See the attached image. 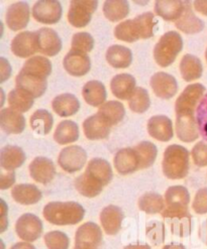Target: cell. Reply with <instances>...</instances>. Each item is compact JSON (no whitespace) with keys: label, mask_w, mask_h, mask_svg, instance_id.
Here are the masks:
<instances>
[{"label":"cell","mask_w":207,"mask_h":249,"mask_svg":"<svg viewBox=\"0 0 207 249\" xmlns=\"http://www.w3.org/2000/svg\"><path fill=\"white\" fill-rule=\"evenodd\" d=\"M190 195L188 190L183 186L170 187L165 193L166 208L161 213L164 218H170L173 221H180L182 226L190 229L191 215L188 210Z\"/></svg>","instance_id":"cell-1"},{"label":"cell","mask_w":207,"mask_h":249,"mask_svg":"<svg viewBox=\"0 0 207 249\" xmlns=\"http://www.w3.org/2000/svg\"><path fill=\"white\" fill-rule=\"evenodd\" d=\"M45 219L54 225H75L83 220L85 210L76 202H51L44 208Z\"/></svg>","instance_id":"cell-2"},{"label":"cell","mask_w":207,"mask_h":249,"mask_svg":"<svg viewBox=\"0 0 207 249\" xmlns=\"http://www.w3.org/2000/svg\"><path fill=\"white\" fill-rule=\"evenodd\" d=\"M164 175L170 179L184 178L189 171V151L178 144L166 148L163 159Z\"/></svg>","instance_id":"cell-3"},{"label":"cell","mask_w":207,"mask_h":249,"mask_svg":"<svg viewBox=\"0 0 207 249\" xmlns=\"http://www.w3.org/2000/svg\"><path fill=\"white\" fill-rule=\"evenodd\" d=\"M183 39L177 32H168L163 35L154 49V58L161 67H169L182 51Z\"/></svg>","instance_id":"cell-4"},{"label":"cell","mask_w":207,"mask_h":249,"mask_svg":"<svg viewBox=\"0 0 207 249\" xmlns=\"http://www.w3.org/2000/svg\"><path fill=\"white\" fill-rule=\"evenodd\" d=\"M205 87L201 84H191L187 86L175 103L176 114L192 113L197 109L200 101L204 97Z\"/></svg>","instance_id":"cell-5"},{"label":"cell","mask_w":207,"mask_h":249,"mask_svg":"<svg viewBox=\"0 0 207 249\" xmlns=\"http://www.w3.org/2000/svg\"><path fill=\"white\" fill-rule=\"evenodd\" d=\"M87 160L86 151L79 145H70L62 149L58 158V163L67 173L79 172Z\"/></svg>","instance_id":"cell-6"},{"label":"cell","mask_w":207,"mask_h":249,"mask_svg":"<svg viewBox=\"0 0 207 249\" xmlns=\"http://www.w3.org/2000/svg\"><path fill=\"white\" fill-rule=\"evenodd\" d=\"M102 242V231L93 222L82 224L75 234L76 249H98Z\"/></svg>","instance_id":"cell-7"},{"label":"cell","mask_w":207,"mask_h":249,"mask_svg":"<svg viewBox=\"0 0 207 249\" xmlns=\"http://www.w3.org/2000/svg\"><path fill=\"white\" fill-rule=\"evenodd\" d=\"M16 231L18 236L24 242H34L43 234V222L38 216L26 213L17 221Z\"/></svg>","instance_id":"cell-8"},{"label":"cell","mask_w":207,"mask_h":249,"mask_svg":"<svg viewBox=\"0 0 207 249\" xmlns=\"http://www.w3.org/2000/svg\"><path fill=\"white\" fill-rule=\"evenodd\" d=\"M98 6L97 1H71L68 11V20L75 27H85Z\"/></svg>","instance_id":"cell-9"},{"label":"cell","mask_w":207,"mask_h":249,"mask_svg":"<svg viewBox=\"0 0 207 249\" xmlns=\"http://www.w3.org/2000/svg\"><path fill=\"white\" fill-rule=\"evenodd\" d=\"M34 18L45 24L57 23L62 18V6L59 1H38L33 7Z\"/></svg>","instance_id":"cell-10"},{"label":"cell","mask_w":207,"mask_h":249,"mask_svg":"<svg viewBox=\"0 0 207 249\" xmlns=\"http://www.w3.org/2000/svg\"><path fill=\"white\" fill-rule=\"evenodd\" d=\"M176 132L180 141L192 142L199 136L196 116L192 113L176 114Z\"/></svg>","instance_id":"cell-11"},{"label":"cell","mask_w":207,"mask_h":249,"mask_svg":"<svg viewBox=\"0 0 207 249\" xmlns=\"http://www.w3.org/2000/svg\"><path fill=\"white\" fill-rule=\"evenodd\" d=\"M38 38V52L46 54V56L53 57L56 56L62 50V40L58 34L50 27H43L36 32Z\"/></svg>","instance_id":"cell-12"},{"label":"cell","mask_w":207,"mask_h":249,"mask_svg":"<svg viewBox=\"0 0 207 249\" xmlns=\"http://www.w3.org/2000/svg\"><path fill=\"white\" fill-rule=\"evenodd\" d=\"M11 51L19 58L32 57L38 52L36 32H23L17 35L11 41Z\"/></svg>","instance_id":"cell-13"},{"label":"cell","mask_w":207,"mask_h":249,"mask_svg":"<svg viewBox=\"0 0 207 249\" xmlns=\"http://www.w3.org/2000/svg\"><path fill=\"white\" fill-rule=\"evenodd\" d=\"M17 89L22 91L33 98H38L43 95L48 87L47 80L19 72L16 78Z\"/></svg>","instance_id":"cell-14"},{"label":"cell","mask_w":207,"mask_h":249,"mask_svg":"<svg viewBox=\"0 0 207 249\" xmlns=\"http://www.w3.org/2000/svg\"><path fill=\"white\" fill-rule=\"evenodd\" d=\"M151 87L153 92L162 99L172 98L178 91L176 79L165 72H159L151 78Z\"/></svg>","instance_id":"cell-15"},{"label":"cell","mask_w":207,"mask_h":249,"mask_svg":"<svg viewBox=\"0 0 207 249\" xmlns=\"http://www.w3.org/2000/svg\"><path fill=\"white\" fill-rule=\"evenodd\" d=\"M65 70L74 77H82L86 75L91 68V62L87 53L70 51L63 60Z\"/></svg>","instance_id":"cell-16"},{"label":"cell","mask_w":207,"mask_h":249,"mask_svg":"<svg viewBox=\"0 0 207 249\" xmlns=\"http://www.w3.org/2000/svg\"><path fill=\"white\" fill-rule=\"evenodd\" d=\"M30 175L36 182L47 185L56 176V168L54 162L44 157L36 158L30 164Z\"/></svg>","instance_id":"cell-17"},{"label":"cell","mask_w":207,"mask_h":249,"mask_svg":"<svg viewBox=\"0 0 207 249\" xmlns=\"http://www.w3.org/2000/svg\"><path fill=\"white\" fill-rule=\"evenodd\" d=\"M6 24L11 31H20L30 21V6L25 2L11 4L6 11Z\"/></svg>","instance_id":"cell-18"},{"label":"cell","mask_w":207,"mask_h":249,"mask_svg":"<svg viewBox=\"0 0 207 249\" xmlns=\"http://www.w3.org/2000/svg\"><path fill=\"white\" fill-rule=\"evenodd\" d=\"M114 167L116 171L123 176L140 170V160L134 147H127L118 150L114 157Z\"/></svg>","instance_id":"cell-19"},{"label":"cell","mask_w":207,"mask_h":249,"mask_svg":"<svg viewBox=\"0 0 207 249\" xmlns=\"http://www.w3.org/2000/svg\"><path fill=\"white\" fill-rule=\"evenodd\" d=\"M112 129V125L98 113L94 114L83 122V130L90 141H99L106 138Z\"/></svg>","instance_id":"cell-20"},{"label":"cell","mask_w":207,"mask_h":249,"mask_svg":"<svg viewBox=\"0 0 207 249\" xmlns=\"http://www.w3.org/2000/svg\"><path fill=\"white\" fill-rule=\"evenodd\" d=\"M175 25L179 31L186 35L198 34L204 29V22L194 15L190 1H185L183 13L179 19L175 21Z\"/></svg>","instance_id":"cell-21"},{"label":"cell","mask_w":207,"mask_h":249,"mask_svg":"<svg viewBox=\"0 0 207 249\" xmlns=\"http://www.w3.org/2000/svg\"><path fill=\"white\" fill-rule=\"evenodd\" d=\"M150 135L159 142H169L173 137V125L170 118L164 115L151 117L148 122Z\"/></svg>","instance_id":"cell-22"},{"label":"cell","mask_w":207,"mask_h":249,"mask_svg":"<svg viewBox=\"0 0 207 249\" xmlns=\"http://www.w3.org/2000/svg\"><path fill=\"white\" fill-rule=\"evenodd\" d=\"M0 126L8 134H19L25 128L24 116L10 107L0 111Z\"/></svg>","instance_id":"cell-23"},{"label":"cell","mask_w":207,"mask_h":249,"mask_svg":"<svg viewBox=\"0 0 207 249\" xmlns=\"http://www.w3.org/2000/svg\"><path fill=\"white\" fill-rule=\"evenodd\" d=\"M123 212L117 206L109 205L100 213V222L107 235H115L121 229Z\"/></svg>","instance_id":"cell-24"},{"label":"cell","mask_w":207,"mask_h":249,"mask_svg":"<svg viewBox=\"0 0 207 249\" xmlns=\"http://www.w3.org/2000/svg\"><path fill=\"white\" fill-rule=\"evenodd\" d=\"M85 173L103 187L112 182L113 177L112 165L103 159H92L87 164Z\"/></svg>","instance_id":"cell-25"},{"label":"cell","mask_w":207,"mask_h":249,"mask_svg":"<svg viewBox=\"0 0 207 249\" xmlns=\"http://www.w3.org/2000/svg\"><path fill=\"white\" fill-rule=\"evenodd\" d=\"M24 160V151L19 146L6 145L0 150V165L4 171L13 172L21 167Z\"/></svg>","instance_id":"cell-26"},{"label":"cell","mask_w":207,"mask_h":249,"mask_svg":"<svg viewBox=\"0 0 207 249\" xmlns=\"http://www.w3.org/2000/svg\"><path fill=\"white\" fill-rule=\"evenodd\" d=\"M110 89L116 98L128 100L135 90V79L130 74H118L110 82Z\"/></svg>","instance_id":"cell-27"},{"label":"cell","mask_w":207,"mask_h":249,"mask_svg":"<svg viewBox=\"0 0 207 249\" xmlns=\"http://www.w3.org/2000/svg\"><path fill=\"white\" fill-rule=\"evenodd\" d=\"M11 196L16 202L21 205H34L40 201L41 192L32 184H19L12 188Z\"/></svg>","instance_id":"cell-28"},{"label":"cell","mask_w":207,"mask_h":249,"mask_svg":"<svg viewBox=\"0 0 207 249\" xmlns=\"http://www.w3.org/2000/svg\"><path fill=\"white\" fill-rule=\"evenodd\" d=\"M52 107L55 112L61 117H68L76 114L79 111V100L73 94H61L57 96L52 102Z\"/></svg>","instance_id":"cell-29"},{"label":"cell","mask_w":207,"mask_h":249,"mask_svg":"<svg viewBox=\"0 0 207 249\" xmlns=\"http://www.w3.org/2000/svg\"><path fill=\"white\" fill-rule=\"evenodd\" d=\"M21 72L47 80L52 73V63L46 57H32L24 63Z\"/></svg>","instance_id":"cell-30"},{"label":"cell","mask_w":207,"mask_h":249,"mask_svg":"<svg viewBox=\"0 0 207 249\" xmlns=\"http://www.w3.org/2000/svg\"><path fill=\"white\" fill-rule=\"evenodd\" d=\"M82 95L86 103L93 107L102 106L107 96L104 85L99 81H90L86 83L83 87Z\"/></svg>","instance_id":"cell-31"},{"label":"cell","mask_w":207,"mask_h":249,"mask_svg":"<svg viewBox=\"0 0 207 249\" xmlns=\"http://www.w3.org/2000/svg\"><path fill=\"white\" fill-rule=\"evenodd\" d=\"M106 60L110 66L116 69H124L130 67L132 61V53L130 49L123 46L114 45L106 52Z\"/></svg>","instance_id":"cell-32"},{"label":"cell","mask_w":207,"mask_h":249,"mask_svg":"<svg viewBox=\"0 0 207 249\" xmlns=\"http://www.w3.org/2000/svg\"><path fill=\"white\" fill-rule=\"evenodd\" d=\"M185 1H157L156 15L167 21H176L183 13Z\"/></svg>","instance_id":"cell-33"},{"label":"cell","mask_w":207,"mask_h":249,"mask_svg":"<svg viewBox=\"0 0 207 249\" xmlns=\"http://www.w3.org/2000/svg\"><path fill=\"white\" fill-rule=\"evenodd\" d=\"M79 138V127L74 121L65 120L59 123L54 133V140L59 144H68Z\"/></svg>","instance_id":"cell-34"},{"label":"cell","mask_w":207,"mask_h":249,"mask_svg":"<svg viewBox=\"0 0 207 249\" xmlns=\"http://www.w3.org/2000/svg\"><path fill=\"white\" fill-rule=\"evenodd\" d=\"M180 72L186 82L197 80L201 77L203 67L200 60L193 54H185L180 63Z\"/></svg>","instance_id":"cell-35"},{"label":"cell","mask_w":207,"mask_h":249,"mask_svg":"<svg viewBox=\"0 0 207 249\" xmlns=\"http://www.w3.org/2000/svg\"><path fill=\"white\" fill-rule=\"evenodd\" d=\"M137 205H139V208L145 212L146 214H158L162 213L165 209V200L163 197L157 193L154 192H148L144 194L143 196L139 199V202H137Z\"/></svg>","instance_id":"cell-36"},{"label":"cell","mask_w":207,"mask_h":249,"mask_svg":"<svg viewBox=\"0 0 207 249\" xmlns=\"http://www.w3.org/2000/svg\"><path fill=\"white\" fill-rule=\"evenodd\" d=\"M98 114L102 116L108 124L113 126L123 119L124 115H126V109L118 101H108L100 106Z\"/></svg>","instance_id":"cell-37"},{"label":"cell","mask_w":207,"mask_h":249,"mask_svg":"<svg viewBox=\"0 0 207 249\" xmlns=\"http://www.w3.org/2000/svg\"><path fill=\"white\" fill-rule=\"evenodd\" d=\"M75 188L82 196L87 198H94L98 196L102 192L103 186L94 181L86 173H84L76 178Z\"/></svg>","instance_id":"cell-38"},{"label":"cell","mask_w":207,"mask_h":249,"mask_svg":"<svg viewBox=\"0 0 207 249\" xmlns=\"http://www.w3.org/2000/svg\"><path fill=\"white\" fill-rule=\"evenodd\" d=\"M30 123L33 130L37 131L38 134L47 135L53 127L54 119L52 114L47 110L39 109L31 116Z\"/></svg>","instance_id":"cell-39"},{"label":"cell","mask_w":207,"mask_h":249,"mask_svg":"<svg viewBox=\"0 0 207 249\" xmlns=\"http://www.w3.org/2000/svg\"><path fill=\"white\" fill-rule=\"evenodd\" d=\"M136 155L140 160V170L148 169L153 165L157 159L158 149L154 143L150 142H142L134 146Z\"/></svg>","instance_id":"cell-40"},{"label":"cell","mask_w":207,"mask_h":249,"mask_svg":"<svg viewBox=\"0 0 207 249\" xmlns=\"http://www.w3.org/2000/svg\"><path fill=\"white\" fill-rule=\"evenodd\" d=\"M135 29L140 38H150L154 36L157 20L153 12H145L133 18Z\"/></svg>","instance_id":"cell-41"},{"label":"cell","mask_w":207,"mask_h":249,"mask_svg":"<svg viewBox=\"0 0 207 249\" xmlns=\"http://www.w3.org/2000/svg\"><path fill=\"white\" fill-rule=\"evenodd\" d=\"M103 13L110 21H119L126 18L130 13V4L128 1H105L103 4Z\"/></svg>","instance_id":"cell-42"},{"label":"cell","mask_w":207,"mask_h":249,"mask_svg":"<svg viewBox=\"0 0 207 249\" xmlns=\"http://www.w3.org/2000/svg\"><path fill=\"white\" fill-rule=\"evenodd\" d=\"M8 103L10 108L19 112H26L33 107L34 98L19 89H13L8 94Z\"/></svg>","instance_id":"cell-43"},{"label":"cell","mask_w":207,"mask_h":249,"mask_svg":"<svg viewBox=\"0 0 207 249\" xmlns=\"http://www.w3.org/2000/svg\"><path fill=\"white\" fill-rule=\"evenodd\" d=\"M150 105L151 100L148 91L142 87L135 88L129 99V106L132 111L135 113H144L149 109Z\"/></svg>","instance_id":"cell-44"},{"label":"cell","mask_w":207,"mask_h":249,"mask_svg":"<svg viewBox=\"0 0 207 249\" xmlns=\"http://www.w3.org/2000/svg\"><path fill=\"white\" fill-rule=\"evenodd\" d=\"M114 35L116 38L127 41V43H134L137 39H140L137 35L133 19H129L119 23L114 31Z\"/></svg>","instance_id":"cell-45"},{"label":"cell","mask_w":207,"mask_h":249,"mask_svg":"<svg viewBox=\"0 0 207 249\" xmlns=\"http://www.w3.org/2000/svg\"><path fill=\"white\" fill-rule=\"evenodd\" d=\"M44 239L48 249H68L70 245V239L61 231L48 232Z\"/></svg>","instance_id":"cell-46"},{"label":"cell","mask_w":207,"mask_h":249,"mask_svg":"<svg viewBox=\"0 0 207 249\" xmlns=\"http://www.w3.org/2000/svg\"><path fill=\"white\" fill-rule=\"evenodd\" d=\"M94 47V39L88 33H77L72 37L71 50L83 53L92 51Z\"/></svg>","instance_id":"cell-47"},{"label":"cell","mask_w":207,"mask_h":249,"mask_svg":"<svg viewBox=\"0 0 207 249\" xmlns=\"http://www.w3.org/2000/svg\"><path fill=\"white\" fill-rule=\"evenodd\" d=\"M196 121L199 133L207 142V93L204 95L196 109Z\"/></svg>","instance_id":"cell-48"},{"label":"cell","mask_w":207,"mask_h":249,"mask_svg":"<svg viewBox=\"0 0 207 249\" xmlns=\"http://www.w3.org/2000/svg\"><path fill=\"white\" fill-rule=\"evenodd\" d=\"M192 160L197 167H206L207 165V142H199L191 150Z\"/></svg>","instance_id":"cell-49"},{"label":"cell","mask_w":207,"mask_h":249,"mask_svg":"<svg viewBox=\"0 0 207 249\" xmlns=\"http://www.w3.org/2000/svg\"><path fill=\"white\" fill-rule=\"evenodd\" d=\"M192 208L196 214H207V188H202L197 191Z\"/></svg>","instance_id":"cell-50"},{"label":"cell","mask_w":207,"mask_h":249,"mask_svg":"<svg viewBox=\"0 0 207 249\" xmlns=\"http://www.w3.org/2000/svg\"><path fill=\"white\" fill-rule=\"evenodd\" d=\"M16 182V173L2 170L0 173V189L6 190Z\"/></svg>","instance_id":"cell-51"},{"label":"cell","mask_w":207,"mask_h":249,"mask_svg":"<svg viewBox=\"0 0 207 249\" xmlns=\"http://www.w3.org/2000/svg\"><path fill=\"white\" fill-rule=\"evenodd\" d=\"M0 74H1L0 75V82L1 83L6 81L11 74V67L4 58L0 59Z\"/></svg>","instance_id":"cell-52"},{"label":"cell","mask_w":207,"mask_h":249,"mask_svg":"<svg viewBox=\"0 0 207 249\" xmlns=\"http://www.w3.org/2000/svg\"><path fill=\"white\" fill-rule=\"evenodd\" d=\"M193 5H194L196 11L207 17V1H195Z\"/></svg>","instance_id":"cell-53"},{"label":"cell","mask_w":207,"mask_h":249,"mask_svg":"<svg viewBox=\"0 0 207 249\" xmlns=\"http://www.w3.org/2000/svg\"><path fill=\"white\" fill-rule=\"evenodd\" d=\"M10 249H36V247L29 242H19L11 246Z\"/></svg>","instance_id":"cell-54"},{"label":"cell","mask_w":207,"mask_h":249,"mask_svg":"<svg viewBox=\"0 0 207 249\" xmlns=\"http://www.w3.org/2000/svg\"><path fill=\"white\" fill-rule=\"evenodd\" d=\"M123 249H151L148 244H135V245H128Z\"/></svg>","instance_id":"cell-55"},{"label":"cell","mask_w":207,"mask_h":249,"mask_svg":"<svg viewBox=\"0 0 207 249\" xmlns=\"http://www.w3.org/2000/svg\"><path fill=\"white\" fill-rule=\"evenodd\" d=\"M202 236H201V239H203V241H204V243L207 245V219H206V221H205V223H204V225H203V227H202Z\"/></svg>","instance_id":"cell-56"},{"label":"cell","mask_w":207,"mask_h":249,"mask_svg":"<svg viewBox=\"0 0 207 249\" xmlns=\"http://www.w3.org/2000/svg\"><path fill=\"white\" fill-rule=\"evenodd\" d=\"M163 249H186V247L183 244H170L164 246Z\"/></svg>","instance_id":"cell-57"},{"label":"cell","mask_w":207,"mask_h":249,"mask_svg":"<svg viewBox=\"0 0 207 249\" xmlns=\"http://www.w3.org/2000/svg\"><path fill=\"white\" fill-rule=\"evenodd\" d=\"M205 58H206V61H207V49H206V52H205Z\"/></svg>","instance_id":"cell-58"},{"label":"cell","mask_w":207,"mask_h":249,"mask_svg":"<svg viewBox=\"0 0 207 249\" xmlns=\"http://www.w3.org/2000/svg\"><path fill=\"white\" fill-rule=\"evenodd\" d=\"M74 249H76V248H74Z\"/></svg>","instance_id":"cell-59"}]
</instances>
